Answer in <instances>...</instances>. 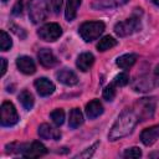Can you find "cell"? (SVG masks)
I'll use <instances>...</instances> for the list:
<instances>
[{
  "instance_id": "obj_4",
  "label": "cell",
  "mask_w": 159,
  "mask_h": 159,
  "mask_svg": "<svg viewBox=\"0 0 159 159\" xmlns=\"http://www.w3.org/2000/svg\"><path fill=\"white\" fill-rule=\"evenodd\" d=\"M140 29V19L139 16H132L127 20H123L114 26V32L118 36H128L137 32Z\"/></svg>"
},
{
  "instance_id": "obj_21",
  "label": "cell",
  "mask_w": 159,
  "mask_h": 159,
  "mask_svg": "<svg viewBox=\"0 0 159 159\" xmlns=\"http://www.w3.org/2000/svg\"><path fill=\"white\" fill-rule=\"evenodd\" d=\"M19 99H20V102H21V104H22V107L25 109H31L32 108V106H34V97H32V94L27 89H24L19 94Z\"/></svg>"
},
{
  "instance_id": "obj_19",
  "label": "cell",
  "mask_w": 159,
  "mask_h": 159,
  "mask_svg": "<svg viewBox=\"0 0 159 159\" xmlns=\"http://www.w3.org/2000/svg\"><path fill=\"white\" fill-rule=\"evenodd\" d=\"M83 123V114L78 108H73L70 113V119L68 124L71 128H77Z\"/></svg>"
},
{
  "instance_id": "obj_2",
  "label": "cell",
  "mask_w": 159,
  "mask_h": 159,
  "mask_svg": "<svg viewBox=\"0 0 159 159\" xmlns=\"http://www.w3.org/2000/svg\"><path fill=\"white\" fill-rule=\"evenodd\" d=\"M80 35L86 42H91L99 37L104 31V24L102 21H87L80 26Z\"/></svg>"
},
{
  "instance_id": "obj_18",
  "label": "cell",
  "mask_w": 159,
  "mask_h": 159,
  "mask_svg": "<svg viewBox=\"0 0 159 159\" xmlns=\"http://www.w3.org/2000/svg\"><path fill=\"white\" fill-rule=\"evenodd\" d=\"M81 5V0H67V5H66V19L68 21H72L76 17L77 10Z\"/></svg>"
},
{
  "instance_id": "obj_14",
  "label": "cell",
  "mask_w": 159,
  "mask_h": 159,
  "mask_svg": "<svg viewBox=\"0 0 159 159\" xmlns=\"http://www.w3.org/2000/svg\"><path fill=\"white\" fill-rule=\"evenodd\" d=\"M103 113V106L98 99H93L86 104V114L89 119H94Z\"/></svg>"
},
{
  "instance_id": "obj_9",
  "label": "cell",
  "mask_w": 159,
  "mask_h": 159,
  "mask_svg": "<svg viewBox=\"0 0 159 159\" xmlns=\"http://www.w3.org/2000/svg\"><path fill=\"white\" fill-rule=\"evenodd\" d=\"M35 87H36V89H37V93H39L40 96H43V97L50 96V94L53 93V91H55V84H53L50 80H47V78H45V77L37 78V80L35 81Z\"/></svg>"
},
{
  "instance_id": "obj_27",
  "label": "cell",
  "mask_w": 159,
  "mask_h": 159,
  "mask_svg": "<svg viewBox=\"0 0 159 159\" xmlns=\"http://www.w3.org/2000/svg\"><path fill=\"white\" fill-rule=\"evenodd\" d=\"M22 12V0H17L16 4L12 7V14L14 15H20Z\"/></svg>"
},
{
  "instance_id": "obj_24",
  "label": "cell",
  "mask_w": 159,
  "mask_h": 159,
  "mask_svg": "<svg viewBox=\"0 0 159 159\" xmlns=\"http://www.w3.org/2000/svg\"><path fill=\"white\" fill-rule=\"evenodd\" d=\"M114 96H116V84L111 83L103 89V98L107 101H113Z\"/></svg>"
},
{
  "instance_id": "obj_6",
  "label": "cell",
  "mask_w": 159,
  "mask_h": 159,
  "mask_svg": "<svg viewBox=\"0 0 159 159\" xmlns=\"http://www.w3.org/2000/svg\"><path fill=\"white\" fill-rule=\"evenodd\" d=\"M19 120L17 112L11 102H4L1 104V125L11 127Z\"/></svg>"
},
{
  "instance_id": "obj_23",
  "label": "cell",
  "mask_w": 159,
  "mask_h": 159,
  "mask_svg": "<svg viewBox=\"0 0 159 159\" xmlns=\"http://www.w3.org/2000/svg\"><path fill=\"white\" fill-rule=\"evenodd\" d=\"M11 45H12V42H11L10 36L4 30H1L0 31V47H1V51L9 50L11 47Z\"/></svg>"
},
{
  "instance_id": "obj_8",
  "label": "cell",
  "mask_w": 159,
  "mask_h": 159,
  "mask_svg": "<svg viewBox=\"0 0 159 159\" xmlns=\"http://www.w3.org/2000/svg\"><path fill=\"white\" fill-rule=\"evenodd\" d=\"M16 66L17 68L25 73V75H32L35 73L36 71V66H35V62L31 57L29 56H20L17 60H16Z\"/></svg>"
},
{
  "instance_id": "obj_1",
  "label": "cell",
  "mask_w": 159,
  "mask_h": 159,
  "mask_svg": "<svg viewBox=\"0 0 159 159\" xmlns=\"http://www.w3.org/2000/svg\"><path fill=\"white\" fill-rule=\"evenodd\" d=\"M138 116L135 114L134 111L132 109H125L120 113V116L118 117V119L116 120V123L113 124L108 137L111 140H117L120 139L125 135H128L133 128L135 127L137 122H138Z\"/></svg>"
},
{
  "instance_id": "obj_17",
  "label": "cell",
  "mask_w": 159,
  "mask_h": 159,
  "mask_svg": "<svg viewBox=\"0 0 159 159\" xmlns=\"http://www.w3.org/2000/svg\"><path fill=\"white\" fill-rule=\"evenodd\" d=\"M137 61V55L135 53H125V55H122L120 57L117 58V65L120 67V68H130Z\"/></svg>"
},
{
  "instance_id": "obj_20",
  "label": "cell",
  "mask_w": 159,
  "mask_h": 159,
  "mask_svg": "<svg viewBox=\"0 0 159 159\" xmlns=\"http://www.w3.org/2000/svg\"><path fill=\"white\" fill-rule=\"evenodd\" d=\"M116 45H117V40H114L112 36H104L99 40L97 48H98V51H107V50L114 47Z\"/></svg>"
},
{
  "instance_id": "obj_16",
  "label": "cell",
  "mask_w": 159,
  "mask_h": 159,
  "mask_svg": "<svg viewBox=\"0 0 159 159\" xmlns=\"http://www.w3.org/2000/svg\"><path fill=\"white\" fill-rule=\"evenodd\" d=\"M93 62H94L93 55H92L91 52H83V53H81V55L78 56L76 65H77V67H78L81 71L86 72V71H88V70L92 67Z\"/></svg>"
},
{
  "instance_id": "obj_15",
  "label": "cell",
  "mask_w": 159,
  "mask_h": 159,
  "mask_svg": "<svg viewBox=\"0 0 159 159\" xmlns=\"http://www.w3.org/2000/svg\"><path fill=\"white\" fill-rule=\"evenodd\" d=\"M128 0H93L92 7L97 10H106V9H113L117 6H120L125 4Z\"/></svg>"
},
{
  "instance_id": "obj_22",
  "label": "cell",
  "mask_w": 159,
  "mask_h": 159,
  "mask_svg": "<svg viewBox=\"0 0 159 159\" xmlns=\"http://www.w3.org/2000/svg\"><path fill=\"white\" fill-rule=\"evenodd\" d=\"M50 117H51L53 124L57 125V127H60L63 123V120H65V112L62 109H55V111L51 112Z\"/></svg>"
},
{
  "instance_id": "obj_26",
  "label": "cell",
  "mask_w": 159,
  "mask_h": 159,
  "mask_svg": "<svg viewBox=\"0 0 159 159\" xmlns=\"http://www.w3.org/2000/svg\"><path fill=\"white\" fill-rule=\"evenodd\" d=\"M124 158H139L142 155V152L139 148L137 147H133V148H128L124 153H123Z\"/></svg>"
},
{
  "instance_id": "obj_13",
  "label": "cell",
  "mask_w": 159,
  "mask_h": 159,
  "mask_svg": "<svg viewBox=\"0 0 159 159\" xmlns=\"http://www.w3.org/2000/svg\"><path fill=\"white\" fill-rule=\"evenodd\" d=\"M37 133H39V135H40L41 138H43V139H53V140H57V139L61 138L60 130L52 128L50 124H46V123H43V124H41V125L39 127Z\"/></svg>"
},
{
  "instance_id": "obj_29",
  "label": "cell",
  "mask_w": 159,
  "mask_h": 159,
  "mask_svg": "<svg viewBox=\"0 0 159 159\" xmlns=\"http://www.w3.org/2000/svg\"><path fill=\"white\" fill-rule=\"evenodd\" d=\"M0 62H1V76L6 72V60L5 58H0Z\"/></svg>"
},
{
  "instance_id": "obj_30",
  "label": "cell",
  "mask_w": 159,
  "mask_h": 159,
  "mask_svg": "<svg viewBox=\"0 0 159 159\" xmlns=\"http://www.w3.org/2000/svg\"><path fill=\"white\" fill-rule=\"evenodd\" d=\"M149 157L150 158H159V153H152Z\"/></svg>"
},
{
  "instance_id": "obj_11",
  "label": "cell",
  "mask_w": 159,
  "mask_h": 159,
  "mask_svg": "<svg viewBox=\"0 0 159 159\" xmlns=\"http://www.w3.org/2000/svg\"><path fill=\"white\" fill-rule=\"evenodd\" d=\"M39 57V62L43 66V67H53L57 63V58L53 55V52L48 48H42L37 53Z\"/></svg>"
},
{
  "instance_id": "obj_28",
  "label": "cell",
  "mask_w": 159,
  "mask_h": 159,
  "mask_svg": "<svg viewBox=\"0 0 159 159\" xmlns=\"http://www.w3.org/2000/svg\"><path fill=\"white\" fill-rule=\"evenodd\" d=\"M51 1V7L53 10V12H58L61 6H62V0H50Z\"/></svg>"
},
{
  "instance_id": "obj_31",
  "label": "cell",
  "mask_w": 159,
  "mask_h": 159,
  "mask_svg": "<svg viewBox=\"0 0 159 159\" xmlns=\"http://www.w3.org/2000/svg\"><path fill=\"white\" fill-rule=\"evenodd\" d=\"M150 1H152V2L154 4V5H157V6H159V0H150Z\"/></svg>"
},
{
  "instance_id": "obj_25",
  "label": "cell",
  "mask_w": 159,
  "mask_h": 159,
  "mask_svg": "<svg viewBox=\"0 0 159 159\" xmlns=\"http://www.w3.org/2000/svg\"><path fill=\"white\" fill-rule=\"evenodd\" d=\"M113 83L116 84V86H125V84H128L129 83V76L127 75V73H119V75H117L116 77H114V80H113Z\"/></svg>"
},
{
  "instance_id": "obj_12",
  "label": "cell",
  "mask_w": 159,
  "mask_h": 159,
  "mask_svg": "<svg viewBox=\"0 0 159 159\" xmlns=\"http://www.w3.org/2000/svg\"><path fill=\"white\" fill-rule=\"evenodd\" d=\"M56 77H57V80H58L61 83H63V84H66V86H73V84H76V83L78 82V78H77L76 73H75L73 71L68 70V68H62V70H60V71L56 73Z\"/></svg>"
},
{
  "instance_id": "obj_3",
  "label": "cell",
  "mask_w": 159,
  "mask_h": 159,
  "mask_svg": "<svg viewBox=\"0 0 159 159\" xmlns=\"http://www.w3.org/2000/svg\"><path fill=\"white\" fill-rule=\"evenodd\" d=\"M48 15L47 0H30L29 2V16L34 24L43 21Z\"/></svg>"
},
{
  "instance_id": "obj_7",
  "label": "cell",
  "mask_w": 159,
  "mask_h": 159,
  "mask_svg": "<svg viewBox=\"0 0 159 159\" xmlns=\"http://www.w3.org/2000/svg\"><path fill=\"white\" fill-rule=\"evenodd\" d=\"M47 153L46 147L40 142H32L31 144H26L21 147V155L26 158H37L42 157Z\"/></svg>"
},
{
  "instance_id": "obj_5",
  "label": "cell",
  "mask_w": 159,
  "mask_h": 159,
  "mask_svg": "<svg viewBox=\"0 0 159 159\" xmlns=\"http://www.w3.org/2000/svg\"><path fill=\"white\" fill-rule=\"evenodd\" d=\"M37 35L41 40L52 42V41H56L62 35V29L58 24L50 22V24H45L43 26H41L40 30L37 31Z\"/></svg>"
},
{
  "instance_id": "obj_10",
  "label": "cell",
  "mask_w": 159,
  "mask_h": 159,
  "mask_svg": "<svg viewBox=\"0 0 159 159\" xmlns=\"http://www.w3.org/2000/svg\"><path fill=\"white\" fill-rule=\"evenodd\" d=\"M159 137V124L144 129L140 134V140L144 145H152Z\"/></svg>"
},
{
  "instance_id": "obj_32",
  "label": "cell",
  "mask_w": 159,
  "mask_h": 159,
  "mask_svg": "<svg viewBox=\"0 0 159 159\" xmlns=\"http://www.w3.org/2000/svg\"><path fill=\"white\" fill-rule=\"evenodd\" d=\"M1 1H2V2H6V1H7V0H1Z\"/></svg>"
}]
</instances>
